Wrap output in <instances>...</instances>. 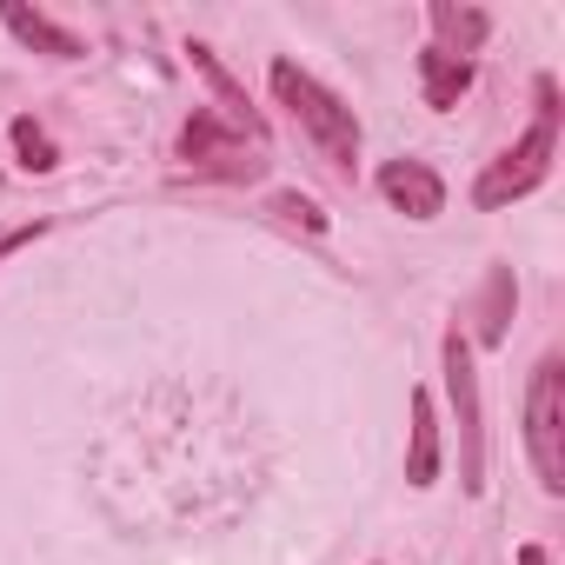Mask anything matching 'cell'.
Returning a JSON list of instances; mask_svg holds the SVG:
<instances>
[{
	"instance_id": "obj_14",
	"label": "cell",
	"mask_w": 565,
	"mask_h": 565,
	"mask_svg": "<svg viewBox=\"0 0 565 565\" xmlns=\"http://www.w3.org/2000/svg\"><path fill=\"white\" fill-rule=\"evenodd\" d=\"M273 206H279V213H287V220H300L307 233H327V213H320V206H313L307 193H279Z\"/></svg>"
},
{
	"instance_id": "obj_7",
	"label": "cell",
	"mask_w": 565,
	"mask_h": 565,
	"mask_svg": "<svg viewBox=\"0 0 565 565\" xmlns=\"http://www.w3.org/2000/svg\"><path fill=\"white\" fill-rule=\"evenodd\" d=\"M186 54H193V67H200V74H206V87H213V94H220V120H226V127H233V134H246V140H253V147H266V120H259V114H253V100H246V94H239V81H233V74H226V67H220V54H213V47H200V41H193V47H186Z\"/></svg>"
},
{
	"instance_id": "obj_13",
	"label": "cell",
	"mask_w": 565,
	"mask_h": 565,
	"mask_svg": "<svg viewBox=\"0 0 565 565\" xmlns=\"http://www.w3.org/2000/svg\"><path fill=\"white\" fill-rule=\"evenodd\" d=\"M14 153H21V167H28V173H54V160H61V153H54V140H47L34 120H14Z\"/></svg>"
},
{
	"instance_id": "obj_2",
	"label": "cell",
	"mask_w": 565,
	"mask_h": 565,
	"mask_svg": "<svg viewBox=\"0 0 565 565\" xmlns=\"http://www.w3.org/2000/svg\"><path fill=\"white\" fill-rule=\"evenodd\" d=\"M273 94L279 107H294V120L307 127V140L333 160V167H353L360 160V120L340 94H327L313 74H300L294 61H273Z\"/></svg>"
},
{
	"instance_id": "obj_5",
	"label": "cell",
	"mask_w": 565,
	"mask_h": 565,
	"mask_svg": "<svg viewBox=\"0 0 565 565\" xmlns=\"http://www.w3.org/2000/svg\"><path fill=\"white\" fill-rule=\"evenodd\" d=\"M180 160H186L193 173H213V180H259V167H266V160L246 153V134H233V127H226L220 114H206V107L186 120Z\"/></svg>"
},
{
	"instance_id": "obj_12",
	"label": "cell",
	"mask_w": 565,
	"mask_h": 565,
	"mask_svg": "<svg viewBox=\"0 0 565 565\" xmlns=\"http://www.w3.org/2000/svg\"><path fill=\"white\" fill-rule=\"evenodd\" d=\"M512 300H519V287H512V273L499 266V273L486 279V300H479V340H486V347H499V340H505V320H512Z\"/></svg>"
},
{
	"instance_id": "obj_9",
	"label": "cell",
	"mask_w": 565,
	"mask_h": 565,
	"mask_svg": "<svg viewBox=\"0 0 565 565\" xmlns=\"http://www.w3.org/2000/svg\"><path fill=\"white\" fill-rule=\"evenodd\" d=\"M419 87H426V107L452 114V107L466 100V87H472V61H459V54H439V47H426V54H419Z\"/></svg>"
},
{
	"instance_id": "obj_3",
	"label": "cell",
	"mask_w": 565,
	"mask_h": 565,
	"mask_svg": "<svg viewBox=\"0 0 565 565\" xmlns=\"http://www.w3.org/2000/svg\"><path fill=\"white\" fill-rule=\"evenodd\" d=\"M525 452L539 486L558 499L565 492V366L539 360L532 366V393H525Z\"/></svg>"
},
{
	"instance_id": "obj_1",
	"label": "cell",
	"mask_w": 565,
	"mask_h": 565,
	"mask_svg": "<svg viewBox=\"0 0 565 565\" xmlns=\"http://www.w3.org/2000/svg\"><path fill=\"white\" fill-rule=\"evenodd\" d=\"M532 100H539V107H532V127H525V134H519V140H512L486 173H479V186H472V206H486V213H492V206L525 200V193L552 173V153H558V87H552V81H539V87H532Z\"/></svg>"
},
{
	"instance_id": "obj_15",
	"label": "cell",
	"mask_w": 565,
	"mask_h": 565,
	"mask_svg": "<svg viewBox=\"0 0 565 565\" xmlns=\"http://www.w3.org/2000/svg\"><path fill=\"white\" fill-rule=\"evenodd\" d=\"M47 233V220H21V226H0V253H14V246H28V239H41Z\"/></svg>"
},
{
	"instance_id": "obj_10",
	"label": "cell",
	"mask_w": 565,
	"mask_h": 565,
	"mask_svg": "<svg viewBox=\"0 0 565 565\" xmlns=\"http://www.w3.org/2000/svg\"><path fill=\"white\" fill-rule=\"evenodd\" d=\"M426 14H433V28H439V54H459V61H466V54L486 41V28H492L479 8H452V0H433Z\"/></svg>"
},
{
	"instance_id": "obj_4",
	"label": "cell",
	"mask_w": 565,
	"mask_h": 565,
	"mask_svg": "<svg viewBox=\"0 0 565 565\" xmlns=\"http://www.w3.org/2000/svg\"><path fill=\"white\" fill-rule=\"evenodd\" d=\"M446 393L459 413V486L486 492V426H479V373H472V340L446 333Z\"/></svg>"
},
{
	"instance_id": "obj_11",
	"label": "cell",
	"mask_w": 565,
	"mask_h": 565,
	"mask_svg": "<svg viewBox=\"0 0 565 565\" xmlns=\"http://www.w3.org/2000/svg\"><path fill=\"white\" fill-rule=\"evenodd\" d=\"M406 479L413 486H433L439 479V419H433V399L413 393V452H406Z\"/></svg>"
},
{
	"instance_id": "obj_16",
	"label": "cell",
	"mask_w": 565,
	"mask_h": 565,
	"mask_svg": "<svg viewBox=\"0 0 565 565\" xmlns=\"http://www.w3.org/2000/svg\"><path fill=\"white\" fill-rule=\"evenodd\" d=\"M519 565H545V552H539V545H525V552H519Z\"/></svg>"
},
{
	"instance_id": "obj_8",
	"label": "cell",
	"mask_w": 565,
	"mask_h": 565,
	"mask_svg": "<svg viewBox=\"0 0 565 565\" xmlns=\"http://www.w3.org/2000/svg\"><path fill=\"white\" fill-rule=\"evenodd\" d=\"M0 21H8V34H14V41L41 47V54H54V61H81V54H87V47H81V34L54 28L41 8H21V0H8V8H0Z\"/></svg>"
},
{
	"instance_id": "obj_6",
	"label": "cell",
	"mask_w": 565,
	"mask_h": 565,
	"mask_svg": "<svg viewBox=\"0 0 565 565\" xmlns=\"http://www.w3.org/2000/svg\"><path fill=\"white\" fill-rule=\"evenodd\" d=\"M380 193L406 213V220H439L446 213V186L426 160H386L380 167Z\"/></svg>"
}]
</instances>
